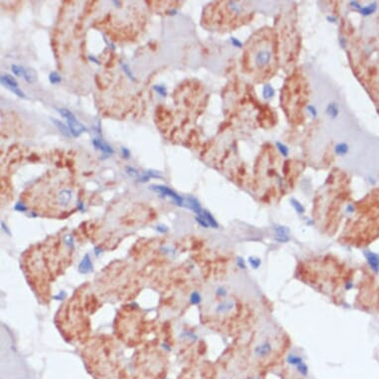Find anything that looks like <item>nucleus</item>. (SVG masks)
Masks as SVG:
<instances>
[{
	"mask_svg": "<svg viewBox=\"0 0 379 379\" xmlns=\"http://www.w3.org/2000/svg\"><path fill=\"white\" fill-rule=\"evenodd\" d=\"M252 62L253 66L258 70L267 69L273 61V52L270 44L267 42H261L260 45L252 48Z\"/></svg>",
	"mask_w": 379,
	"mask_h": 379,
	"instance_id": "obj_1",
	"label": "nucleus"
},
{
	"mask_svg": "<svg viewBox=\"0 0 379 379\" xmlns=\"http://www.w3.org/2000/svg\"><path fill=\"white\" fill-rule=\"evenodd\" d=\"M58 111L60 112V114L67 120L70 131H71L72 135H74V137H78L82 133L88 131V129L78 120L77 117H75L70 110L66 109V108H58Z\"/></svg>",
	"mask_w": 379,
	"mask_h": 379,
	"instance_id": "obj_2",
	"label": "nucleus"
},
{
	"mask_svg": "<svg viewBox=\"0 0 379 379\" xmlns=\"http://www.w3.org/2000/svg\"><path fill=\"white\" fill-rule=\"evenodd\" d=\"M152 189L155 190V191H157V192L161 193L162 194H164V196H169L170 198H172L173 199H174V202L177 204H179V205L183 204V199L179 196L178 194H176L174 191H172L171 189L164 187V186H152Z\"/></svg>",
	"mask_w": 379,
	"mask_h": 379,
	"instance_id": "obj_3",
	"label": "nucleus"
},
{
	"mask_svg": "<svg viewBox=\"0 0 379 379\" xmlns=\"http://www.w3.org/2000/svg\"><path fill=\"white\" fill-rule=\"evenodd\" d=\"M93 144L97 150L101 151V152L103 153L104 155H106V156L112 155L113 153H114V150L112 149L111 146H109L104 141H102V140L99 139V138H94L93 140Z\"/></svg>",
	"mask_w": 379,
	"mask_h": 379,
	"instance_id": "obj_4",
	"label": "nucleus"
},
{
	"mask_svg": "<svg viewBox=\"0 0 379 379\" xmlns=\"http://www.w3.org/2000/svg\"><path fill=\"white\" fill-rule=\"evenodd\" d=\"M1 84L3 85L6 86L7 89H15V88H19V84L17 83L13 77H11L10 74H2L1 75Z\"/></svg>",
	"mask_w": 379,
	"mask_h": 379,
	"instance_id": "obj_5",
	"label": "nucleus"
},
{
	"mask_svg": "<svg viewBox=\"0 0 379 379\" xmlns=\"http://www.w3.org/2000/svg\"><path fill=\"white\" fill-rule=\"evenodd\" d=\"M275 230L277 232V240L281 241V242H286L288 241V229L286 228L284 226H276L275 227Z\"/></svg>",
	"mask_w": 379,
	"mask_h": 379,
	"instance_id": "obj_6",
	"label": "nucleus"
},
{
	"mask_svg": "<svg viewBox=\"0 0 379 379\" xmlns=\"http://www.w3.org/2000/svg\"><path fill=\"white\" fill-rule=\"evenodd\" d=\"M327 113L331 118H337L339 113L338 104L335 102H329V105L327 106Z\"/></svg>",
	"mask_w": 379,
	"mask_h": 379,
	"instance_id": "obj_7",
	"label": "nucleus"
},
{
	"mask_svg": "<svg viewBox=\"0 0 379 379\" xmlns=\"http://www.w3.org/2000/svg\"><path fill=\"white\" fill-rule=\"evenodd\" d=\"M274 94H275V90H274L273 86H272L271 84H265V85L263 86L262 95H263V98H264V99H266V100L271 99L272 97L274 96Z\"/></svg>",
	"mask_w": 379,
	"mask_h": 379,
	"instance_id": "obj_8",
	"label": "nucleus"
},
{
	"mask_svg": "<svg viewBox=\"0 0 379 379\" xmlns=\"http://www.w3.org/2000/svg\"><path fill=\"white\" fill-rule=\"evenodd\" d=\"M23 78L26 79L27 83L34 84L37 80V74L34 70H32V69H25V74H24Z\"/></svg>",
	"mask_w": 379,
	"mask_h": 379,
	"instance_id": "obj_9",
	"label": "nucleus"
},
{
	"mask_svg": "<svg viewBox=\"0 0 379 379\" xmlns=\"http://www.w3.org/2000/svg\"><path fill=\"white\" fill-rule=\"evenodd\" d=\"M334 152H335V154L338 155V156H343V155H345L346 153L348 152V144L343 143V142L337 144V145H335V147H334Z\"/></svg>",
	"mask_w": 379,
	"mask_h": 379,
	"instance_id": "obj_10",
	"label": "nucleus"
},
{
	"mask_svg": "<svg viewBox=\"0 0 379 379\" xmlns=\"http://www.w3.org/2000/svg\"><path fill=\"white\" fill-rule=\"evenodd\" d=\"M52 121H53V123L55 124V125L59 128V130L65 135V136H70V135L72 134L71 131H70V129H69L66 125H65L64 123H62L61 121H60V120H57V119H52Z\"/></svg>",
	"mask_w": 379,
	"mask_h": 379,
	"instance_id": "obj_11",
	"label": "nucleus"
},
{
	"mask_svg": "<svg viewBox=\"0 0 379 379\" xmlns=\"http://www.w3.org/2000/svg\"><path fill=\"white\" fill-rule=\"evenodd\" d=\"M270 350H271V348H270V345L268 344V343H265V344H262V345H260V346H258V348H256V354L258 355V356H265V355H267L269 353H270Z\"/></svg>",
	"mask_w": 379,
	"mask_h": 379,
	"instance_id": "obj_12",
	"label": "nucleus"
},
{
	"mask_svg": "<svg viewBox=\"0 0 379 379\" xmlns=\"http://www.w3.org/2000/svg\"><path fill=\"white\" fill-rule=\"evenodd\" d=\"M367 259H368V262L370 263V265L373 267L374 270H377L378 268V265H379V258L377 257V255L373 253H368L367 254Z\"/></svg>",
	"mask_w": 379,
	"mask_h": 379,
	"instance_id": "obj_13",
	"label": "nucleus"
},
{
	"mask_svg": "<svg viewBox=\"0 0 379 379\" xmlns=\"http://www.w3.org/2000/svg\"><path fill=\"white\" fill-rule=\"evenodd\" d=\"M203 216H204V218L205 219V221H207V223H209V225H213V227H218V223H216L215 219L213 218V215L210 214L209 212H207V210H204Z\"/></svg>",
	"mask_w": 379,
	"mask_h": 379,
	"instance_id": "obj_14",
	"label": "nucleus"
},
{
	"mask_svg": "<svg viewBox=\"0 0 379 379\" xmlns=\"http://www.w3.org/2000/svg\"><path fill=\"white\" fill-rule=\"evenodd\" d=\"M276 147H277V150L280 152V154L282 155L283 157H288L289 156V149L288 147L281 142H276Z\"/></svg>",
	"mask_w": 379,
	"mask_h": 379,
	"instance_id": "obj_15",
	"label": "nucleus"
},
{
	"mask_svg": "<svg viewBox=\"0 0 379 379\" xmlns=\"http://www.w3.org/2000/svg\"><path fill=\"white\" fill-rule=\"evenodd\" d=\"M49 79H50V83H51V84H58L61 83L62 78H61V75H60L57 72H52V73L50 74V75H49Z\"/></svg>",
	"mask_w": 379,
	"mask_h": 379,
	"instance_id": "obj_16",
	"label": "nucleus"
},
{
	"mask_svg": "<svg viewBox=\"0 0 379 379\" xmlns=\"http://www.w3.org/2000/svg\"><path fill=\"white\" fill-rule=\"evenodd\" d=\"M291 203H292V205L294 207V209L297 210L298 213H305V208L303 207V204L300 202H298L297 199H292Z\"/></svg>",
	"mask_w": 379,
	"mask_h": 379,
	"instance_id": "obj_17",
	"label": "nucleus"
},
{
	"mask_svg": "<svg viewBox=\"0 0 379 379\" xmlns=\"http://www.w3.org/2000/svg\"><path fill=\"white\" fill-rule=\"evenodd\" d=\"M11 70H12L13 74L15 75H17V77H24V74H25V69L24 68L17 66V65H12Z\"/></svg>",
	"mask_w": 379,
	"mask_h": 379,
	"instance_id": "obj_18",
	"label": "nucleus"
},
{
	"mask_svg": "<svg viewBox=\"0 0 379 379\" xmlns=\"http://www.w3.org/2000/svg\"><path fill=\"white\" fill-rule=\"evenodd\" d=\"M375 9H376V4H372V5H369V6L360 8V13L362 15H370L375 11Z\"/></svg>",
	"mask_w": 379,
	"mask_h": 379,
	"instance_id": "obj_19",
	"label": "nucleus"
},
{
	"mask_svg": "<svg viewBox=\"0 0 379 379\" xmlns=\"http://www.w3.org/2000/svg\"><path fill=\"white\" fill-rule=\"evenodd\" d=\"M288 362L290 364H293V365H299V364H301L302 362H303V360H302V358L301 357H299V356H295V355H290L289 357H288Z\"/></svg>",
	"mask_w": 379,
	"mask_h": 379,
	"instance_id": "obj_20",
	"label": "nucleus"
},
{
	"mask_svg": "<svg viewBox=\"0 0 379 379\" xmlns=\"http://www.w3.org/2000/svg\"><path fill=\"white\" fill-rule=\"evenodd\" d=\"M121 67H122V70H123V72L125 73V74L127 75V77L130 79L131 80H135V79H134V75L132 74V73H131V70H130V68L128 67V65L127 64H121Z\"/></svg>",
	"mask_w": 379,
	"mask_h": 379,
	"instance_id": "obj_21",
	"label": "nucleus"
},
{
	"mask_svg": "<svg viewBox=\"0 0 379 379\" xmlns=\"http://www.w3.org/2000/svg\"><path fill=\"white\" fill-rule=\"evenodd\" d=\"M153 89L155 91H157V94H161L162 96H166L167 94V89L164 85H160V84H156L153 86Z\"/></svg>",
	"mask_w": 379,
	"mask_h": 379,
	"instance_id": "obj_22",
	"label": "nucleus"
},
{
	"mask_svg": "<svg viewBox=\"0 0 379 379\" xmlns=\"http://www.w3.org/2000/svg\"><path fill=\"white\" fill-rule=\"evenodd\" d=\"M10 89L12 91L13 94H15L16 95H18L19 97H22V98H27V96H26V94L23 93L22 90H21L19 88H15V89Z\"/></svg>",
	"mask_w": 379,
	"mask_h": 379,
	"instance_id": "obj_23",
	"label": "nucleus"
},
{
	"mask_svg": "<svg viewBox=\"0 0 379 379\" xmlns=\"http://www.w3.org/2000/svg\"><path fill=\"white\" fill-rule=\"evenodd\" d=\"M126 172H127V174L128 175H130L131 177H139V173L137 172V170H135V169H133V168H131V167H127L126 168Z\"/></svg>",
	"mask_w": 379,
	"mask_h": 379,
	"instance_id": "obj_24",
	"label": "nucleus"
},
{
	"mask_svg": "<svg viewBox=\"0 0 379 379\" xmlns=\"http://www.w3.org/2000/svg\"><path fill=\"white\" fill-rule=\"evenodd\" d=\"M297 367H298V370H299L300 373H302L303 375H307L308 368H307V366H306V364L304 363V362H302V363L299 364Z\"/></svg>",
	"mask_w": 379,
	"mask_h": 379,
	"instance_id": "obj_25",
	"label": "nucleus"
},
{
	"mask_svg": "<svg viewBox=\"0 0 379 379\" xmlns=\"http://www.w3.org/2000/svg\"><path fill=\"white\" fill-rule=\"evenodd\" d=\"M230 41H231V43H232V45H233L234 47H237V48H242V43L238 40V39H236V38H234V37H231L230 38Z\"/></svg>",
	"mask_w": 379,
	"mask_h": 379,
	"instance_id": "obj_26",
	"label": "nucleus"
},
{
	"mask_svg": "<svg viewBox=\"0 0 379 379\" xmlns=\"http://www.w3.org/2000/svg\"><path fill=\"white\" fill-rule=\"evenodd\" d=\"M145 175H147L149 178L150 177H152V178H162L160 175H159V173H157V172H155V171H152V170H150V171H147L146 172V174Z\"/></svg>",
	"mask_w": 379,
	"mask_h": 379,
	"instance_id": "obj_27",
	"label": "nucleus"
},
{
	"mask_svg": "<svg viewBox=\"0 0 379 379\" xmlns=\"http://www.w3.org/2000/svg\"><path fill=\"white\" fill-rule=\"evenodd\" d=\"M308 111L311 113L313 117H317V115H318V112H317V109H316V107H315V106H313V105H308Z\"/></svg>",
	"mask_w": 379,
	"mask_h": 379,
	"instance_id": "obj_28",
	"label": "nucleus"
},
{
	"mask_svg": "<svg viewBox=\"0 0 379 379\" xmlns=\"http://www.w3.org/2000/svg\"><path fill=\"white\" fill-rule=\"evenodd\" d=\"M249 262H250V264L252 265V267H254V268H257L259 265H260V260H259V259H254V258H249Z\"/></svg>",
	"mask_w": 379,
	"mask_h": 379,
	"instance_id": "obj_29",
	"label": "nucleus"
},
{
	"mask_svg": "<svg viewBox=\"0 0 379 379\" xmlns=\"http://www.w3.org/2000/svg\"><path fill=\"white\" fill-rule=\"evenodd\" d=\"M121 153H122V157H123V158L128 159L129 157H130V152H129V150H128L127 148H125V147H122V148H121Z\"/></svg>",
	"mask_w": 379,
	"mask_h": 379,
	"instance_id": "obj_30",
	"label": "nucleus"
},
{
	"mask_svg": "<svg viewBox=\"0 0 379 379\" xmlns=\"http://www.w3.org/2000/svg\"><path fill=\"white\" fill-rule=\"evenodd\" d=\"M89 59L90 60L91 62H94V63H95V64H97V65H99L100 63L98 62V60H96L94 57H93V56H89Z\"/></svg>",
	"mask_w": 379,
	"mask_h": 379,
	"instance_id": "obj_31",
	"label": "nucleus"
},
{
	"mask_svg": "<svg viewBox=\"0 0 379 379\" xmlns=\"http://www.w3.org/2000/svg\"><path fill=\"white\" fill-rule=\"evenodd\" d=\"M328 20L329 21V22H335V21H337V18L334 17V16H328Z\"/></svg>",
	"mask_w": 379,
	"mask_h": 379,
	"instance_id": "obj_32",
	"label": "nucleus"
},
{
	"mask_svg": "<svg viewBox=\"0 0 379 379\" xmlns=\"http://www.w3.org/2000/svg\"><path fill=\"white\" fill-rule=\"evenodd\" d=\"M339 43H340V45H342L343 47H345V42H344V38L343 37L339 38Z\"/></svg>",
	"mask_w": 379,
	"mask_h": 379,
	"instance_id": "obj_33",
	"label": "nucleus"
}]
</instances>
